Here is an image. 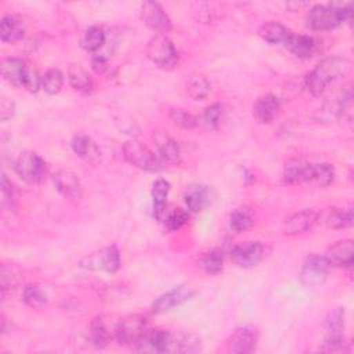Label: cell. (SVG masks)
<instances>
[{"label":"cell","instance_id":"cell-19","mask_svg":"<svg viewBox=\"0 0 354 354\" xmlns=\"http://www.w3.org/2000/svg\"><path fill=\"white\" fill-rule=\"evenodd\" d=\"M88 260V267L90 268H101L107 273H117L121 268V255L117 246L104 248L97 255L90 256Z\"/></svg>","mask_w":354,"mask_h":354},{"label":"cell","instance_id":"cell-20","mask_svg":"<svg viewBox=\"0 0 354 354\" xmlns=\"http://www.w3.org/2000/svg\"><path fill=\"white\" fill-rule=\"evenodd\" d=\"M27 32V26L24 20L19 16H6L0 23V37L6 43H17L20 42Z\"/></svg>","mask_w":354,"mask_h":354},{"label":"cell","instance_id":"cell-25","mask_svg":"<svg viewBox=\"0 0 354 354\" xmlns=\"http://www.w3.org/2000/svg\"><path fill=\"white\" fill-rule=\"evenodd\" d=\"M170 193V183L165 179H158L154 184H153V190H151V195H153V205H154V215L157 217V220L162 222L165 215H166V201Z\"/></svg>","mask_w":354,"mask_h":354},{"label":"cell","instance_id":"cell-39","mask_svg":"<svg viewBox=\"0 0 354 354\" xmlns=\"http://www.w3.org/2000/svg\"><path fill=\"white\" fill-rule=\"evenodd\" d=\"M170 119L175 125L183 128V129H195L198 125H199V121L195 115L184 111V110H180V108H175L170 111Z\"/></svg>","mask_w":354,"mask_h":354},{"label":"cell","instance_id":"cell-32","mask_svg":"<svg viewBox=\"0 0 354 354\" xmlns=\"http://www.w3.org/2000/svg\"><path fill=\"white\" fill-rule=\"evenodd\" d=\"M326 226L333 230L347 228L353 224V209H332L325 220Z\"/></svg>","mask_w":354,"mask_h":354},{"label":"cell","instance_id":"cell-3","mask_svg":"<svg viewBox=\"0 0 354 354\" xmlns=\"http://www.w3.org/2000/svg\"><path fill=\"white\" fill-rule=\"evenodd\" d=\"M148 59L162 70H172L179 63V52L166 35H155L147 45Z\"/></svg>","mask_w":354,"mask_h":354},{"label":"cell","instance_id":"cell-1","mask_svg":"<svg viewBox=\"0 0 354 354\" xmlns=\"http://www.w3.org/2000/svg\"><path fill=\"white\" fill-rule=\"evenodd\" d=\"M351 70V63L344 57H329L315 66L304 78V88L313 96H319L333 81L346 77Z\"/></svg>","mask_w":354,"mask_h":354},{"label":"cell","instance_id":"cell-16","mask_svg":"<svg viewBox=\"0 0 354 354\" xmlns=\"http://www.w3.org/2000/svg\"><path fill=\"white\" fill-rule=\"evenodd\" d=\"M325 259L329 266L335 267H350L354 262V244L351 239H342L328 248Z\"/></svg>","mask_w":354,"mask_h":354},{"label":"cell","instance_id":"cell-17","mask_svg":"<svg viewBox=\"0 0 354 354\" xmlns=\"http://www.w3.org/2000/svg\"><path fill=\"white\" fill-rule=\"evenodd\" d=\"M319 219V213L313 209H304L302 212H297L286 219L285 222V233L289 235H297L303 234L308 230H311Z\"/></svg>","mask_w":354,"mask_h":354},{"label":"cell","instance_id":"cell-35","mask_svg":"<svg viewBox=\"0 0 354 354\" xmlns=\"http://www.w3.org/2000/svg\"><path fill=\"white\" fill-rule=\"evenodd\" d=\"M71 147L77 155L81 158H90L97 153L96 144L86 135H75L71 141Z\"/></svg>","mask_w":354,"mask_h":354},{"label":"cell","instance_id":"cell-4","mask_svg":"<svg viewBox=\"0 0 354 354\" xmlns=\"http://www.w3.org/2000/svg\"><path fill=\"white\" fill-rule=\"evenodd\" d=\"M124 158L133 166L147 170V172H158L164 169V162L159 157H157L148 147L144 144L130 140L124 144L122 148Z\"/></svg>","mask_w":354,"mask_h":354},{"label":"cell","instance_id":"cell-6","mask_svg":"<svg viewBox=\"0 0 354 354\" xmlns=\"http://www.w3.org/2000/svg\"><path fill=\"white\" fill-rule=\"evenodd\" d=\"M19 176L28 183H39L46 175V162L34 151H24L16 161Z\"/></svg>","mask_w":354,"mask_h":354},{"label":"cell","instance_id":"cell-28","mask_svg":"<svg viewBox=\"0 0 354 354\" xmlns=\"http://www.w3.org/2000/svg\"><path fill=\"white\" fill-rule=\"evenodd\" d=\"M291 31L277 21H267L259 28V37L270 45H285Z\"/></svg>","mask_w":354,"mask_h":354},{"label":"cell","instance_id":"cell-9","mask_svg":"<svg viewBox=\"0 0 354 354\" xmlns=\"http://www.w3.org/2000/svg\"><path fill=\"white\" fill-rule=\"evenodd\" d=\"M351 103H353V90H351V85H347L336 96H333L324 104L322 110H319L321 118L325 121H335V119L344 118L346 114L350 112L351 110Z\"/></svg>","mask_w":354,"mask_h":354},{"label":"cell","instance_id":"cell-15","mask_svg":"<svg viewBox=\"0 0 354 354\" xmlns=\"http://www.w3.org/2000/svg\"><path fill=\"white\" fill-rule=\"evenodd\" d=\"M194 295V292L190 288L186 286H179L175 288L173 291H169L164 295H161L153 304V310L155 314H164L170 311L172 308L186 303L188 299H191V296Z\"/></svg>","mask_w":354,"mask_h":354},{"label":"cell","instance_id":"cell-12","mask_svg":"<svg viewBox=\"0 0 354 354\" xmlns=\"http://www.w3.org/2000/svg\"><path fill=\"white\" fill-rule=\"evenodd\" d=\"M201 348V339L191 332L166 331L164 353H195Z\"/></svg>","mask_w":354,"mask_h":354},{"label":"cell","instance_id":"cell-41","mask_svg":"<svg viewBox=\"0 0 354 354\" xmlns=\"http://www.w3.org/2000/svg\"><path fill=\"white\" fill-rule=\"evenodd\" d=\"M188 220V213L183 209H173L170 212H166L162 223L166 226L168 230L175 231L181 228Z\"/></svg>","mask_w":354,"mask_h":354},{"label":"cell","instance_id":"cell-33","mask_svg":"<svg viewBox=\"0 0 354 354\" xmlns=\"http://www.w3.org/2000/svg\"><path fill=\"white\" fill-rule=\"evenodd\" d=\"M255 224V217L250 209L248 208H238L233 210L230 216V226L234 231L242 233L249 230Z\"/></svg>","mask_w":354,"mask_h":354},{"label":"cell","instance_id":"cell-21","mask_svg":"<svg viewBox=\"0 0 354 354\" xmlns=\"http://www.w3.org/2000/svg\"><path fill=\"white\" fill-rule=\"evenodd\" d=\"M154 140L162 162L179 164L181 161V148L175 139H172L166 133L158 132L154 136Z\"/></svg>","mask_w":354,"mask_h":354},{"label":"cell","instance_id":"cell-22","mask_svg":"<svg viewBox=\"0 0 354 354\" xmlns=\"http://www.w3.org/2000/svg\"><path fill=\"white\" fill-rule=\"evenodd\" d=\"M335 180V169L329 164H308L304 183L315 187H328Z\"/></svg>","mask_w":354,"mask_h":354},{"label":"cell","instance_id":"cell-34","mask_svg":"<svg viewBox=\"0 0 354 354\" xmlns=\"http://www.w3.org/2000/svg\"><path fill=\"white\" fill-rule=\"evenodd\" d=\"M23 300L31 308L41 310V308L45 307V304L48 302V297H46V293L43 292V289L39 285L30 284L23 291Z\"/></svg>","mask_w":354,"mask_h":354},{"label":"cell","instance_id":"cell-23","mask_svg":"<svg viewBox=\"0 0 354 354\" xmlns=\"http://www.w3.org/2000/svg\"><path fill=\"white\" fill-rule=\"evenodd\" d=\"M284 46L299 59H310L317 49L315 41L311 37L299 35L293 32L289 34Z\"/></svg>","mask_w":354,"mask_h":354},{"label":"cell","instance_id":"cell-18","mask_svg":"<svg viewBox=\"0 0 354 354\" xmlns=\"http://www.w3.org/2000/svg\"><path fill=\"white\" fill-rule=\"evenodd\" d=\"M281 111L279 100L273 95L262 96L253 104V117L260 124L273 122Z\"/></svg>","mask_w":354,"mask_h":354},{"label":"cell","instance_id":"cell-44","mask_svg":"<svg viewBox=\"0 0 354 354\" xmlns=\"http://www.w3.org/2000/svg\"><path fill=\"white\" fill-rule=\"evenodd\" d=\"M2 198H3V205H8L9 208H13V204H14L13 187H12V183L9 181L6 175H3V177H2Z\"/></svg>","mask_w":354,"mask_h":354},{"label":"cell","instance_id":"cell-40","mask_svg":"<svg viewBox=\"0 0 354 354\" xmlns=\"http://www.w3.org/2000/svg\"><path fill=\"white\" fill-rule=\"evenodd\" d=\"M224 121V108L222 104L216 103L209 106L205 112H204V122L212 128V129H219Z\"/></svg>","mask_w":354,"mask_h":354},{"label":"cell","instance_id":"cell-24","mask_svg":"<svg viewBox=\"0 0 354 354\" xmlns=\"http://www.w3.org/2000/svg\"><path fill=\"white\" fill-rule=\"evenodd\" d=\"M210 190L202 184H193L184 193V202L191 212H201L210 204Z\"/></svg>","mask_w":354,"mask_h":354},{"label":"cell","instance_id":"cell-43","mask_svg":"<svg viewBox=\"0 0 354 354\" xmlns=\"http://www.w3.org/2000/svg\"><path fill=\"white\" fill-rule=\"evenodd\" d=\"M23 86L30 92V93H38L42 89V77L37 70L28 68L27 75L24 78Z\"/></svg>","mask_w":354,"mask_h":354},{"label":"cell","instance_id":"cell-38","mask_svg":"<svg viewBox=\"0 0 354 354\" xmlns=\"http://www.w3.org/2000/svg\"><path fill=\"white\" fill-rule=\"evenodd\" d=\"M325 329L329 332V335H340L344 329V308L339 307L333 311H331L325 318Z\"/></svg>","mask_w":354,"mask_h":354},{"label":"cell","instance_id":"cell-29","mask_svg":"<svg viewBox=\"0 0 354 354\" xmlns=\"http://www.w3.org/2000/svg\"><path fill=\"white\" fill-rule=\"evenodd\" d=\"M307 166H308V162H306L303 158H292L284 166V172H282L284 181L291 186L304 183Z\"/></svg>","mask_w":354,"mask_h":354},{"label":"cell","instance_id":"cell-37","mask_svg":"<svg viewBox=\"0 0 354 354\" xmlns=\"http://www.w3.org/2000/svg\"><path fill=\"white\" fill-rule=\"evenodd\" d=\"M64 85V77L60 70H49L43 77H42V89L48 95H57L60 93L61 88Z\"/></svg>","mask_w":354,"mask_h":354},{"label":"cell","instance_id":"cell-42","mask_svg":"<svg viewBox=\"0 0 354 354\" xmlns=\"http://www.w3.org/2000/svg\"><path fill=\"white\" fill-rule=\"evenodd\" d=\"M348 347V343L346 342V339L342 335H331L324 346H322V351H328V353H337V351H346Z\"/></svg>","mask_w":354,"mask_h":354},{"label":"cell","instance_id":"cell-30","mask_svg":"<svg viewBox=\"0 0 354 354\" xmlns=\"http://www.w3.org/2000/svg\"><path fill=\"white\" fill-rule=\"evenodd\" d=\"M107 37L103 28L100 27H90L89 30L85 31L82 39H81V46L90 53L99 52L104 45H106Z\"/></svg>","mask_w":354,"mask_h":354},{"label":"cell","instance_id":"cell-8","mask_svg":"<svg viewBox=\"0 0 354 354\" xmlns=\"http://www.w3.org/2000/svg\"><path fill=\"white\" fill-rule=\"evenodd\" d=\"M329 270L331 266L325 256L311 255L306 259L300 270V281L307 286H317L326 279Z\"/></svg>","mask_w":354,"mask_h":354},{"label":"cell","instance_id":"cell-11","mask_svg":"<svg viewBox=\"0 0 354 354\" xmlns=\"http://www.w3.org/2000/svg\"><path fill=\"white\" fill-rule=\"evenodd\" d=\"M141 19L147 27L153 31L165 35L172 30V21L161 5L155 2H146L141 5Z\"/></svg>","mask_w":354,"mask_h":354},{"label":"cell","instance_id":"cell-46","mask_svg":"<svg viewBox=\"0 0 354 354\" xmlns=\"http://www.w3.org/2000/svg\"><path fill=\"white\" fill-rule=\"evenodd\" d=\"M92 68L95 70L96 74L103 75V74H106V72L108 71V68H110L108 60H107L104 56L96 55V56L92 59Z\"/></svg>","mask_w":354,"mask_h":354},{"label":"cell","instance_id":"cell-14","mask_svg":"<svg viewBox=\"0 0 354 354\" xmlns=\"http://www.w3.org/2000/svg\"><path fill=\"white\" fill-rule=\"evenodd\" d=\"M56 188L61 195L70 201H79L83 194V188L78 176L71 170H60L55 176Z\"/></svg>","mask_w":354,"mask_h":354},{"label":"cell","instance_id":"cell-36","mask_svg":"<svg viewBox=\"0 0 354 354\" xmlns=\"http://www.w3.org/2000/svg\"><path fill=\"white\" fill-rule=\"evenodd\" d=\"M224 264V255L220 249H212L202 257V268L212 275L222 273Z\"/></svg>","mask_w":354,"mask_h":354},{"label":"cell","instance_id":"cell-45","mask_svg":"<svg viewBox=\"0 0 354 354\" xmlns=\"http://www.w3.org/2000/svg\"><path fill=\"white\" fill-rule=\"evenodd\" d=\"M14 111H16V106L12 100L3 99L2 103H0V118H2V122H8L9 119H12V117L14 115Z\"/></svg>","mask_w":354,"mask_h":354},{"label":"cell","instance_id":"cell-7","mask_svg":"<svg viewBox=\"0 0 354 354\" xmlns=\"http://www.w3.org/2000/svg\"><path fill=\"white\" fill-rule=\"evenodd\" d=\"M266 255L264 246L257 241H248L237 244L231 250V260L241 268H250L257 266Z\"/></svg>","mask_w":354,"mask_h":354},{"label":"cell","instance_id":"cell-10","mask_svg":"<svg viewBox=\"0 0 354 354\" xmlns=\"http://www.w3.org/2000/svg\"><path fill=\"white\" fill-rule=\"evenodd\" d=\"M121 318L108 314H100L93 318L90 325L92 342L97 346H106L117 337L118 324Z\"/></svg>","mask_w":354,"mask_h":354},{"label":"cell","instance_id":"cell-27","mask_svg":"<svg viewBox=\"0 0 354 354\" xmlns=\"http://www.w3.org/2000/svg\"><path fill=\"white\" fill-rule=\"evenodd\" d=\"M68 79L71 86L82 93V95H89L95 89V82L90 74L81 66V64H72L68 70Z\"/></svg>","mask_w":354,"mask_h":354},{"label":"cell","instance_id":"cell-2","mask_svg":"<svg viewBox=\"0 0 354 354\" xmlns=\"http://www.w3.org/2000/svg\"><path fill=\"white\" fill-rule=\"evenodd\" d=\"M351 6H335V5H317L307 13V27L314 31H331L339 27L342 23L351 21Z\"/></svg>","mask_w":354,"mask_h":354},{"label":"cell","instance_id":"cell-31","mask_svg":"<svg viewBox=\"0 0 354 354\" xmlns=\"http://www.w3.org/2000/svg\"><path fill=\"white\" fill-rule=\"evenodd\" d=\"M186 89H187V95L193 99V100H204L210 95V83L208 82L206 78H204L202 75H191L187 79L186 83Z\"/></svg>","mask_w":354,"mask_h":354},{"label":"cell","instance_id":"cell-13","mask_svg":"<svg viewBox=\"0 0 354 354\" xmlns=\"http://www.w3.org/2000/svg\"><path fill=\"white\" fill-rule=\"evenodd\" d=\"M256 343H257V336L252 329L239 328L228 336L226 342V350L228 353L246 354V353H252L256 348Z\"/></svg>","mask_w":354,"mask_h":354},{"label":"cell","instance_id":"cell-5","mask_svg":"<svg viewBox=\"0 0 354 354\" xmlns=\"http://www.w3.org/2000/svg\"><path fill=\"white\" fill-rule=\"evenodd\" d=\"M148 329V319L144 315L132 314L119 319L115 340L124 346H136Z\"/></svg>","mask_w":354,"mask_h":354},{"label":"cell","instance_id":"cell-26","mask_svg":"<svg viewBox=\"0 0 354 354\" xmlns=\"http://www.w3.org/2000/svg\"><path fill=\"white\" fill-rule=\"evenodd\" d=\"M27 71V64L20 59H5L2 61L3 78L14 86H23Z\"/></svg>","mask_w":354,"mask_h":354}]
</instances>
